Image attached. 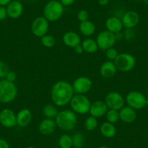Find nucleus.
<instances>
[{
	"mask_svg": "<svg viewBox=\"0 0 148 148\" xmlns=\"http://www.w3.org/2000/svg\"><path fill=\"white\" fill-rule=\"evenodd\" d=\"M96 42L99 47V49L105 51L109 48L114 47L117 41L115 34L108 30H105L98 34V35L97 36Z\"/></svg>",
	"mask_w": 148,
	"mask_h": 148,
	"instance_id": "9",
	"label": "nucleus"
},
{
	"mask_svg": "<svg viewBox=\"0 0 148 148\" xmlns=\"http://www.w3.org/2000/svg\"><path fill=\"white\" fill-rule=\"evenodd\" d=\"M107 121L111 123H118L119 121H120V116H119V111L113 109H108L107 111L106 114H105Z\"/></svg>",
	"mask_w": 148,
	"mask_h": 148,
	"instance_id": "27",
	"label": "nucleus"
},
{
	"mask_svg": "<svg viewBox=\"0 0 148 148\" xmlns=\"http://www.w3.org/2000/svg\"><path fill=\"white\" fill-rule=\"evenodd\" d=\"M27 148H36V147H33V146H29V147H28Z\"/></svg>",
	"mask_w": 148,
	"mask_h": 148,
	"instance_id": "46",
	"label": "nucleus"
},
{
	"mask_svg": "<svg viewBox=\"0 0 148 148\" xmlns=\"http://www.w3.org/2000/svg\"><path fill=\"white\" fill-rule=\"evenodd\" d=\"M55 121L57 127L65 132H70L76 128L78 118L72 110H63L58 112Z\"/></svg>",
	"mask_w": 148,
	"mask_h": 148,
	"instance_id": "2",
	"label": "nucleus"
},
{
	"mask_svg": "<svg viewBox=\"0 0 148 148\" xmlns=\"http://www.w3.org/2000/svg\"><path fill=\"white\" fill-rule=\"evenodd\" d=\"M98 3L101 6H106L109 3L110 0H97Z\"/></svg>",
	"mask_w": 148,
	"mask_h": 148,
	"instance_id": "41",
	"label": "nucleus"
},
{
	"mask_svg": "<svg viewBox=\"0 0 148 148\" xmlns=\"http://www.w3.org/2000/svg\"><path fill=\"white\" fill-rule=\"evenodd\" d=\"M75 148H83L82 147H75Z\"/></svg>",
	"mask_w": 148,
	"mask_h": 148,
	"instance_id": "49",
	"label": "nucleus"
},
{
	"mask_svg": "<svg viewBox=\"0 0 148 148\" xmlns=\"http://www.w3.org/2000/svg\"><path fill=\"white\" fill-rule=\"evenodd\" d=\"M108 106V109L119 110L121 109L125 104V99L123 95L118 92H110L106 95L104 100Z\"/></svg>",
	"mask_w": 148,
	"mask_h": 148,
	"instance_id": "10",
	"label": "nucleus"
},
{
	"mask_svg": "<svg viewBox=\"0 0 148 148\" xmlns=\"http://www.w3.org/2000/svg\"><path fill=\"white\" fill-rule=\"evenodd\" d=\"M0 123L2 126L8 129L17 126L16 114L12 110L5 108L0 112Z\"/></svg>",
	"mask_w": 148,
	"mask_h": 148,
	"instance_id": "12",
	"label": "nucleus"
},
{
	"mask_svg": "<svg viewBox=\"0 0 148 148\" xmlns=\"http://www.w3.org/2000/svg\"><path fill=\"white\" fill-rule=\"evenodd\" d=\"M117 68L113 61L107 60L102 62L99 68V73L105 79H111L116 74Z\"/></svg>",
	"mask_w": 148,
	"mask_h": 148,
	"instance_id": "18",
	"label": "nucleus"
},
{
	"mask_svg": "<svg viewBox=\"0 0 148 148\" xmlns=\"http://www.w3.org/2000/svg\"><path fill=\"white\" fill-rule=\"evenodd\" d=\"M58 112L56 105L52 104H47L42 108V113L46 119H55Z\"/></svg>",
	"mask_w": 148,
	"mask_h": 148,
	"instance_id": "25",
	"label": "nucleus"
},
{
	"mask_svg": "<svg viewBox=\"0 0 148 148\" xmlns=\"http://www.w3.org/2000/svg\"><path fill=\"white\" fill-rule=\"evenodd\" d=\"M12 0H0V6L6 7Z\"/></svg>",
	"mask_w": 148,
	"mask_h": 148,
	"instance_id": "42",
	"label": "nucleus"
},
{
	"mask_svg": "<svg viewBox=\"0 0 148 148\" xmlns=\"http://www.w3.org/2000/svg\"><path fill=\"white\" fill-rule=\"evenodd\" d=\"M73 95L72 84L66 81H58L54 84L51 89V99L57 107L66 106L70 103Z\"/></svg>",
	"mask_w": 148,
	"mask_h": 148,
	"instance_id": "1",
	"label": "nucleus"
},
{
	"mask_svg": "<svg viewBox=\"0 0 148 148\" xmlns=\"http://www.w3.org/2000/svg\"><path fill=\"white\" fill-rule=\"evenodd\" d=\"M8 17L6 7L0 6V21H2Z\"/></svg>",
	"mask_w": 148,
	"mask_h": 148,
	"instance_id": "36",
	"label": "nucleus"
},
{
	"mask_svg": "<svg viewBox=\"0 0 148 148\" xmlns=\"http://www.w3.org/2000/svg\"><path fill=\"white\" fill-rule=\"evenodd\" d=\"M123 36H124V39L126 41H132L134 39L135 31L134 28H125L124 31H123Z\"/></svg>",
	"mask_w": 148,
	"mask_h": 148,
	"instance_id": "33",
	"label": "nucleus"
},
{
	"mask_svg": "<svg viewBox=\"0 0 148 148\" xmlns=\"http://www.w3.org/2000/svg\"><path fill=\"white\" fill-rule=\"evenodd\" d=\"M147 96H148V88H147Z\"/></svg>",
	"mask_w": 148,
	"mask_h": 148,
	"instance_id": "48",
	"label": "nucleus"
},
{
	"mask_svg": "<svg viewBox=\"0 0 148 148\" xmlns=\"http://www.w3.org/2000/svg\"><path fill=\"white\" fill-rule=\"evenodd\" d=\"M15 1H18V2H21V1H23V0H15Z\"/></svg>",
	"mask_w": 148,
	"mask_h": 148,
	"instance_id": "47",
	"label": "nucleus"
},
{
	"mask_svg": "<svg viewBox=\"0 0 148 148\" xmlns=\"http://www.w3.org/2000/svg\"><path fill=\"white\" fill-rule=\"evenodd\" d=\"M8 15L12 19H18L21 18L23 12V5L22 2L12 0L6 6Z\"/></svg>",
	"mask_w": 148,
	"mask_h": 148,
	"instance_id": "16",
	"label": "nucleus"
},
{
	"mask_svg": "<svg viewBox=\"0 0 148 148\" xmlns=\"http://www.w3.org/2000/svg\"><path fill=\"white\" fill-rule=\"evenodd\" d=\"M119 116L120 120L126 123H133L136 119V111L131 107L123 106L121 110H119Z\"/></svg>",
	"mask_w": 148,
	"mask_h": 148,
	"instance_id": "19",
	"label": "nucleus"
},
{
	"mask_svg": "<svg viewBox=\"0 0 148 148\" xmlns=\"http://www.w3.org/2000/svg\"><path fill=\"white\" fill-rule=\"evenodd\" d=\"M79 28L81 34L86 37L92 36L96 31V26H95V23L89 20L84 21V22H81Z\"/></svg>",
	"mask_w": 148,
	"mask_h": 148,
	"instance_id": "23",
	"label": "nucleus"
},
{
	"mask_svg": "<svg viewBox=\"0 0 148 148\" xmlns=\"http://www.w3.org/2000/svg\"><path fill=\"white\" fill-rule=\"evenodd\" d=\"M59 1L64 7L71 6V5H72L73 4H74V2H76V0H59Z\"/></svg>",
	"mask_w": 148,
	"mask_h": 148,
	"instance_id": "37",
	"label": "nucleus"
},
{
	"mask_svg": "<svg viewBox=\"0 0 148 148\" xmlns=\"http://www.w3.org/2000/svg\"><path fill=\"white\" fill-rule=\"evenodd\" d=\"M49 22L44 16H39L32 21L31 31L33 35L38 38H42L47 34L49 31Z\"/></svg>",
	"mask_w": 148,
	"mask_h": 148,
	"instance_id": "8",
	"label": "nucleus"
},
{
	"mask_svg": "<svg viewBox=\"0 0 148 148\" xmlns=\"http://www.w3.org/2000/svg\"><path fill=\"white\" fill-rule=\"evenodd\" d=\"M108 108L106 103L103 100H97L91 104L90 109L89 113L90 116L97 118H101L105 116Z\"/></svg>",
	"mask_w": 148,
	"mask_h": 148,
	"instance_id": "14",
	"label": "nucleus"
},
{
	"mask_svg": "<svg viewBox=\"0 0 148 148\" xmlns=\"http://www.w3.org/2000/svg\"><path fill=\"white\" fill-rule=\"evenodd\" d=\"M118 71L121 72H129L136 65V58L129 53L119 54L117 58L113 61Z\"/></svg>",
	"mask_w": 148,
	"mask_h": 148,
	"instance_id": "6",
	"label": "nucleus"
},
{
	"mask_svg": "<svg viewBox=\"0 0 148 148\" xmlns=\"http://www.w3.org/2000/svg\"><path fill=\"white\" fill-rule=\"evenodd\" d=\"M119 54V53L118 52V49L115 48L114 47L109 48L107 50H105V57L108 59V60L113 61V62L116 60Z\"/></svg>",
	"mask_w": 148,
	"mask_h": 148,
	"instance_id": "31",
	"label": "nucleus"
},
{
	"mask_svg": "<svg viewBox=\"0 0 148 148\" xmlns=\"http://www.w3.org/2000/svg\"><path fill=\"white\" fill-rule=\"evenodd\" d=\"M116 36V41H123L124 39V36H123V31H120V32H118L116 34H115Z\"/></svg>",
	"mask_w": 148,
	"mask_h": 148,
	"instance_id": "39",
	"label": "nucleus"
},
{
	"mask_svg": "<svg viewBox=\"0 0 148 148\" xmlns=\"http://www.w3.org/2000/svg\"><path fill=\"white\" fill-rule=\"evenodd\" d=\"M90 99L85 95L76 94L71 99L69 105L74 113L79 115H84L89 113L91 107Z\"/></svg>",
	"mask_w": 148,
	"mask_h": 148,
	"instance_id": "5",
	"label": "nucleus"
},
{
	"mask_svg": "<svg viewBox=\"0 0 148 148\" xmlns=\"http://www.w3.org/2000/svg\"><path fill=\"white\" fill-rule=\"evenodd\" d=\"M89 14L86 10H81L77 13V19L79 22H84L89 20Z\"/></svg>",
	"mask_w": 148,
	"mask_h": 148,
	"instance_id": "34",
	"label": "nucleus"
},
{
	"mask_svg": "<svg viewBox=\"0 0 148 148\" xmlns=\"http://www.w3.org/2000/svg\"><path fill=\"white\" fill-rule=\"evenodd\" d=\"M92 81L87 76L76 78L72 84L74 93L78 95H86L92 88Z\"/></svg>",
	"mask_w": 148,
	"mask_h": 148,
	"instance_id": "11",
	"label": "nucleus"
},
{
	"mask_svg": "<svg viewBox=\"0 0 148 148\" xmlns=\"http://www.w3.org/2000/svg\"><path fill=\"white\" fill-rule=\"evenodd\" d=\"M99 148H110V147H108V146H105V145H102V146L99 147Z\"/></svg>",
	"mask_w": 148,
	"mask_h": 148,
	"instance_id": "43",
	"label": "nucleus"
},
{
	"mask_svg": "<svg viewBox=\"0 0 148 148\" xmlns=\"http://www.w3.org/2000/svg\"><path fill=\"white\" fill-rule=\"evenodd\" d=\"M99 132L104 137L111 139L116 135L117 129L113 123L106 121L101 124L100 127H99Z\"/></svg>",
	"mask_w": 148,
	"mask_h": 148,
	"instance_id": "22",
	"label": "nucleus"
},
{
	"mask_svg": "<svg viewBox=\"0 0 148 148\" xmlns=\"http://www.w3.org/2000/svg\"><path fill=\"white\" fill-rule=\"evenodd\" d=\"M58 145L60 148H71L73 147L72 136L67 134L61 135L58 139Z\"/></svg>",
	"mask_w": 148,
	"mask_h": 148,
	"instance_id": "26",
	"label": "nucleus"
},
{
	"mask_svg": "<svg viewBox=\"0 0 148 148\" xmlns=\"http://www.w3.org/2000/svg\"><path fill=\"white\" fill-rule=\"evenodd\" d=\"M105 28L106 30L113 34L122 31L123 26L121 19L116 16L109 17L105 21Z\"/></svg>",
	"mask_w": 148,
	"mask_h": 148,
	"instance_id": "21",
	"label": "nucleus"
},
{
	"mask_svg": "<svg viewBox=\"0 0 148 148\" xmlns=\"http://www.w3.org/2000/svg\"><path fill=\"white\" fill-rule=\"evenodd\" d=\"M74 50H75V52H76V54H79V55H81V54H82L84 52V51L83 47H82V45L76 47L74 48Z\"/></svg>",
	"mask_w": 148,
	"mask_h": 148,
	"instance_id": "40",
	"label": "nucleus"
},
{
	"mask_svg": "<svg viewBox=\"0 0 148 148\" xmlns=\"http://www.w3.org/2000/svg\"><path fill=\"white\" fill-rule=\"evenodd\" d=\"M139 15L134 10L127 11L123 14L121 18L123 26L125 28H135L139 24Z\"/></svg>",
	"mask_w": 148,
	"mask_h": 148,
	"instance_id": "13",
	"label": "nucleus"
},
{
	"mask_svg": "<svg viewBox=\"0 0 148 148\" xmlns=\"http://www.w3.org/2000/svg\"><path fill=\"white\" fill-rule=\"evenodd\" d=\"M143 1V2L145 4H146L147 5H148V0H142Z\"/></svg>",
	"mask_w": 148,
	"mask_h": 148,
	"instance_id": "44",
	"label": "nucleus"
},
{
	"mask_svg": "<svg viewBox=\"0 0 148 148\" xmlns=\"http://www.w3.org/2000/svg\"><path fill=\"white\" fill-rule=\"evenodd\" d=\"M0 148H10L8 141L4 139H0Z\"/></svg>",
	"mask_w": 148,
	"mask_h": 148,
	"instance_id": "38",
	"label": "nucleus"
},
{
	"mask_svg": "<svg viewBox=\"0 0 148 148\" xmlns=\"http://www.w3.org/2000/svg\"><path fill=\"white\" fill-rule=\"evenodd\" d=\"M81 45L83 47L84 51L89 54L95 53L99 49V47H98L96 40L92 39V38H89V37L82 41Z\"/></svg>",
	"mask_w": 148,
	"mask_h": 148,
	"instance_id": "24",
	"label": "nucleus"
},
{
	"mask_svg": "<svg viewBox=\"0 0 148 148\" xmlns=\"http://www.w3.org/2000/svg\"><path fill=\"white\" fill-rule=\"evenodd\" d=\"M71 136H72L73 147L74 148L83 147L84 142L85 140V136L84 134L81 133V132H77Z\"/></svg>",
	"mask_w": 148,
	"mask_h": 148,
	"instance_id": "30",
	"label": "nucleus"
},
{
	"mask_svg": "<svg viewBox=\"0 0 148 148\" xmlns=\"http://www.w3.org/2000/svg\"><path fill=\"white\" fill-rule=\"evenodd\" d=\"M97 119L92 116H89V117L86 118L84 121V123L85 129L87 130L88 132H92V131L95 130L97 127Z\"/></svg>",
	"mask_w": 148,
	"mask_h": 148,
	"instance_id": "28",
	"label": "nucleus"
},
{
	"mask_svg": "<svg viewBox=\"0 0 148 148\" xmlns=\"http://www.w3.org/2000/svg\"><path fill=\"white\" fill-rule=\"evenodd\" d=\"M32 120V113L28 108H23L16 114L17 126L20 127H25L30 124Z\"/></svg>",
	"mask_w": 148,
	"mask_h": 148,
	"instance_id": "20",
	"label": "nucleus"
},
{
	"mask_svg": "<svg viewBox=\"0 0 148 148\" xmlns=\"http://www.w3.org/2000/svg\"><path fill=\"white\" fill-rule=\"evenodd\" d=\"M6 80H8V82H10L14 83V82L16 81L17 79V74L15 71H10L8 72V75H7L6 78H5Z\"/></svg>",
	"mask_w": 148,
	"mask_h": 148,
	"instance_id": "35",
	"label": "nucleus"
},
{
	"mask_svg": "<svg viewBox=\"0 0 148 148\" xmlns=\"http://www.w3.org/2000/svg\"><path fill=\"white\" fill-rule=\"evenodd\" d=\"M41 39V43L44 47L47 48H52L56 45V39L55 37L49 34H46Z\"/></svg>",
	"mask_w": 148,
	"mask_h": 148,
	"instance_id": "29",
	"label": "nucleus"
},
{
	"mask_svg": "<svg viewBox=\"0 0 148 148\" xmlns=\"http://www.w3.org/2000/svg\"><path fill=\"white\" fill-rule=\"evenodd\" d=\"M64 6L58 0H49L43 10V16L49 22H55L62 18Z\"/></svg>",
	"mask_w": 148,
	"mask_h": 148,
	"instance_id": "3",
	"label": "nucleus"
},
{
	"mask_svg": "<svg viewBox=\"0 0 148 148\" xmlns=\"http://www.w3.org/2000/svg\"><path fill=\"white\" fill-rule=\"evenodd\" d=\"M18 95V88L15 83L6 79L0 81V102L4 104L13 102Z\"/></svg>",
	"mask_w": 148,
	"mask_h": 148,
	"instance_id": "4",
	"label": "nucleus"
},
{
	"mask_svg": "<svg viewBox=\"0 0 148 148\" xmlns=\"http://www.w3.org/2000/svg\"><path fill=\"white\" fill-rule=\"evenodd\" d=\"M146 97L139 91H131L126 95L125 98V102L128 106L136 110L145 108L146 105Z\"/></svg>",
	"mask_w": 148,
	"mask_h": 148,
	"instance_id": "7",
	"label": "nucleus"
},
{
	"mask_svg": "<svg viewBox=\"0 0 148 148\" xmlns=\"http://www.w3.org/2000/svg\"><path fill=\"white\" fill-rule=\"evenodd\" d=\"M62 42L65 46L75 48L82 44V38L78 33L75 31H67L62 36Z\"/></svg>",
	"mask_w": 148,
	"mask_h": 148,
	"instance_id": "15",
	"label": "nucleus"
},
{
	"mask_svg": "<svg viewBox=\"0 0 148 148\" xmlns=\"http://www.w3.org/2000/svg\"><path fill=\"white\" fill-rule=\"evenodd\" d=\"M148 107V99H147L146 100V105H145V107Z\"/></svg>",
	"mask_w": 148,
	"mask_h": 148,
	"instance_id": "45",
	"label": "nucleus"
},
{
	"mask_svg": "<svg viewBox=\"0 0 148 148\" xmlns=\"http://www.w3.org/2000/svg\"><path fill=\"white\" fill-rule=\"evenodd\" d=\"M56 128L57 124L55 119H46V118L39 123L38 126L39 132L45 136L52 134L56 130Z\"/></svg>",
	"mask_w": 148,
	"mask_h": 148,
	"instance_id": "17",
	"label": "nucleus"
},
{
	"mask_svg": "<svg viewBox=\"0 0 148 148\" xmlns=\"http://www.w3.org/2000/svg\"><path fill=\"white\" fill-rule=\"evenodd\" d=\"M10 71L9 66L5 61L0 60V79H5Z\"/></svg>",
	"mask_w": 148,
	"mask_h": 148,
	"instance_id": "32",
	"label": "nucleus"
}]
</instances>
